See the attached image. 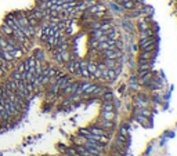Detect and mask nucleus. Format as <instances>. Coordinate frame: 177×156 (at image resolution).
Returning <instances> with one entry per match:
<instances>
[{
	"label": "nucleus",
	"mask_w": 177,
	"mask_h": 156,
	"mask_svg": "<svg viewBox=\"0 0 177 156\" xmlns=\"http://www.w3.org/2000/svg\"><path fill=\"white\" fill-rule=\"evenodd\" d=\"M101 108L102 111H114V104H112V101H102Z\"/></svg>",
	"instance_id": "dca6fc26"
},
{
	"label": "nucleus",
	"mask_w": 177,
	"mask_h": 156,
	"mask_svg": "<svg viewBox=\"0 0 177 156\" xmlns=\"http://www.w3.org/2000/svg\"><path fill=\"white\" fill-rule=\"evenodd\" d=\"M87 71H89L90 75H93V73L97 71V64L93 62V61H89L87 62Z\"/></svg>",
	"instance_id": "f3484780"
},
{
	"label": "nucleus",
	"mask_w": 177,
	"mask_h": 156,
	"mask_svg": "<svg viewBox=\"0 0 177 156\" xmlns=\"http://www.w3.org/2000/svg\"><path fill=\"white\" fill-rule=\"evenodd\" d=\"M101 98H102V101H112L114 100V94H112V91L107 90L104 94L101 95Z\"/></svg>",
	"instance_id": "6ab92c4d"
},
{
	"label": "nucleus",
	"mask_w": 177,
	"mask_h": 156,
	"mask_svg": "<svg viewBox=\"0 0 177 156\" xmlns=\"http://www.w3.org/2000/svg\"><path fill=\"white\" fill-rule=\"evenodd\" d=\"M61 53V58H62V62L66 64L71 59V51L69 50H64V51H60Z\"/></svg>",
	"instance_id": "2eb2a0df"
},
{
	"label": "nucleus",
	"mask_w": 177,
	"mask_h": 156,
	"mask_svg": "<svg viewBox=\"0 0 177 156\" xmlns=\"http://www.w3.org/2000/svg\"><path fill=\"white\" fill-rule=\"evenodd\" d=\"M15 71L20 72V73H24V72H25V65H24V62L20 64V65L17 66V69H15Z\"/></svg>",
	"instance_id": "bb28decb"
},
{
	"label": "nucleus",
	"mask_w": 177,
	"mask_h": 156,
	"mask_svg": "<svg viewBox=\"0 0 177 156\" xmlns=\"http://www.w3.org/2000/svg\"><path fill=\"white\" fill-rule=\"evenodd\" d=\"M0 33L3 35L4 37H8V36H12V29L8 26L7 24H3L2 28H0Z\"/></svg>",
	"instance_id": "0eeeda50"
},
{
	"label": "nucleus",
	"mask_w": 177,
	"mask_h": 156,
	"mask_svg": "<svg viewBox=\"0 0 177 156\" xmlns=\"http://www.w3.org/2000/svg\"><path fill=\"white\" fill-rule=\"evenodd\" d=\"M33 57H35V59H36V61H39V62H43L44 59H46V54H44V51H43V50H40V49L35 50Z\"/></svg>",
	"instance_id": "6e6552de"
},
{
	"label": "nucleus",
	"mask_w": 177,
	"mask_h": 156,
	"mask_svg": "<svg viewBox=\"0 0 177 156\" xmlns=\"http://www.w3.org/2000/svg\"><path fill=\"white\" fill-rule=\"evenodd\" d=\"M109 8H111L114 12H116V14H120V12H123L125 10L122 8L120 4H118L115 0H109Z\"/></svg>",
	"instance_id": "423d86ee"
},
{
	"label": "nucleus",
	"mask_w": 177,
	"mask_h": 156,
	"mask_svg": "<svg viewBox=\"0 0 177 156\" xmlns=\"http://www.w3.org/2000/svg\"><path fill=\"white\" fill-rule=\"evenodd\" d=\"M10 79H12V80H15V82H18V80H21L22 79V73L20 72H17V71H14L11 73V76H10Z\"/></svg>",
	"instance_id": "aec40b11"
},
{
	"label": "nucleus",
	"mask_w": 177,
	"mask_h": 156,
	"mask_svg": "<svg viewBox=\"0 0 177 156\" xmlns=\"http://www.w3.org/2000/svg\"><path fill=\"white\" fill-rule=\"evenodd\" d=\"M89 131L91 133V134H94V135H107V134H105V131H104V129H101V127H97V126L90 127Z\"/></svg>",
	"instance_id": "9d476101"
},
{
	"label": "nucleus",
	"mask_w": 177,
	"mask_h": 156,
	"mask_svg": "<svg viewBox=\"0 0 177 156\" xmlns=\"http://www.w3.org/2000/svg\"><path fill=\"white\" fill-rule=\"evenodd\" d=\"M125 91V86H120V87H119V93H123Z\"/></svg>",
	"instance_id": "c756f323"
},
{
	"label": "nucleus",
	"mask_w": 177,
	"mask_h": 156,
	"mask_svg": "<svg viewBox=\"0 0 177 156\" xmlns=\"http://www.w3.org/2000/svg\"><path fill=\"white\" fill-rule=\"evenodd\" d=\"M129 65H130V69H134V68H136V64H134L133 61H131V59H130V61H129Z\"/></svg>",
	"instance_id": "c85d7f7f"
},
{
	"label": "nucleus",
	"mask_w": 177,
	"mask_h": 156,
	"mask_svg": "<svg viewBox=\"0 0 177 156\" xmlns=\"http://www.w3.org/2000/svg\"><path fill=\"white\" fill-rule=\"evenodd\" d=\"M83 3L86 4V8H89V7H91V6L97 4V0H83Z\"/></svg>",
	"instance_id": "a878e982"
},
{
	"label": "nucleus",
	"mask_w": 177,
	"mask_h": 156,
	"mask_svg": "<svg viewBox=\"0 0 177 156\" xmlns=\"http://www.w3.org/2000/svg\"><path fill=\"white\" fill-rule=\"evenodd\" d=\"M54 59H56L58 64H64L62 62V58H61V53L57 51V50H54Z\"/></svg>",
	"instance_id": "393cba45"
},
{
	"label": "nucleus",
	"mask_w": 177,
	"mask_h": 156,
	"mask_svg": "<svg viewBox=\"0 0 177 156\" xmlns=\"http://www.w3.org/2000/svg\"><path fill=\"white\" fill-rule=\"evenodd\" d=\"M97 47H98V40H97V39H93V37H90L89 49H96V50H97Z\"/></svg>",
	"instance_id": "412c9836"
},
{
	"label": "nucleus",
	"mask_w": 177,
	"mask_h": 156,
	"mask_svg": "<svg viewBox=\"0 0 177 156\" xmlns=\"http://www.w3.org/2000/svg\"><path fill=\"white\" fill-rule=\"evenodd\" d=\"M155 47H156V42L148 44V46H145L143 50H141V51H154V50H155Z\"/></svg>",
	"instance_id": "5701e85b"
},
{
	"label": "nucleus",
	"mask_w": 177,
	"mask_h": 156,
	"mask_svg": "<svg viewBox=\"0 0 177 156\" xmlns=\"http://www.w3.org/2000/svg\"><path fill=\"white\" fill-rule=\"evenodd\" d=\"M107 90H108L107 87H104V86H98V84H97V87L94 88V91H93V94H94V95H100V97H101V95L104 94Z\"/></svg>",
	"instance_id": "ddd939ff"
},
{
	"label": "nucleus",
	"mask_w": 177,
	"mask_h": 156,
	"mask_svg": "<svg viewBox=\"0 0 177 156\" xmlns=\"http://www.w3.org/2000/svg\"><path fill=\"white\" fill-rule=\"evenodd\" d=\"M154 57H155V53L154 51H141L140 50V54H138V58L147 59V61H152Z\"/></svg>",
	"instance_id": "39448f33"
},
{
	"label": "nucleus",
	"mask_w": 177,
	"mask_h": 156,
	"mask_svg": "<svg viewBox=\"0 0 177 156\" xmlns=\"http://www.w3.org/2000/svg\"><path fill=\"white\" fill-rule=\"evenodd\" d=\"M138 36H140V39H143V37H150V36H154V29L152 28H147V29H144V31H141V32H138Z\"/></svg>",
	"instance_id": "9b49d317"
},
{
	"label": "nucleus",
	"mask_w": 177,
	"mask_h": 156,
	"mask_svg": "<svg viewBox=\"0 0 177 156\" xmlns=\"http://www.w3.org/2000/svg\"><path fill=\"white\" fill-rule=\"evenodd\" d=\"M3 86H4V88H6V90H8V91H12V93H15V91H17V82L12 80V79L6 80Z\"/></svg>",
	"instance_id": "20e7f679"
},
{
	"label": "nucleus",
	"mask_w": 177,
	"mask_h": 156,
	"mask_svg": "<svg viewBox=\"0 0 177 156\" xmlns=\"http://www.w3.org/2000/svg\"><path fill=\"white\" fill-rule=\"evenodd\" d=\"M101 129H114V120H102L101 125H100Z\"/></svg>",
	"instance_id": "4468645a"
},
{
	"label": "nucleus",
	"mask_w": 177,
	"mask_h": 156,
	"mask_svg": "<svg viewBox=\"0 0 177 156\" xmlns=\"http://www.w3.org/2000/svg\"><path fill=\"white\" fill-rule=\"evenodd\" d=\"M101 119L102 120H114L115 119V112L114 111H102Z\"/></svg>",
	"instance_id": "1a4fd4ad"
},
{
	"label": "nucleus",
	"mask_w": 177,
	"mask_h": 156,
	"mask_svg": "<svg viewBox=\"0 0 177 156\" xmlns=\"http://www.w3.org/2000/svg\"><path fill=\"white\" fill-rule=\"evenodd\" d=\"M120 25H122V29L126 31L127 35H133V32H134V25H133V22H131V20L127 17V15L125 17V20H122Z\"/></svg>",
	"instance_id": "f257e3e1"
},
{
	"label": "nucleus",
	"mask_w": 177,
	"mask_h": 156,
	"mask_svg": "<svg viewBox=\"0 0 177 156\" xmlns=\"http://www.w3.org/2000/svg\"><path fill=\"white\" fill-rule=\"evenodd\" d=\"M104 33L107 35L108 39H111V40H118V39H119V31L114 26V25H112V26L109 28L108 31H105Z\"/></svg>",
	"instance_id": "7ed1b4c3"
},
{
	"label": "nucleus",
	"mask_w": 177,
	"mask_h": 156,
	"mask_svg": "<svg viewBox=\"0 0 177 156\" xmlns=\"http://www.w3.org/2000/svg\"><path fill=\"white\" fill-rule=\"evenodd\" d=\"M138 44H131V51H138Z\"/></svg>",
	"instance_id": "cd10ccee"
},
{
	"label": "nucleus",
	"mask_w": 177,
	"mask_h": 156,
	"mask_svg": "<svg viewBox=\"0 0 177 156\" xmlns=\"http://www.w3.org/2000/svg\"><path fill=\"white\" fill-rule=\"evenodd\" d=\"M141 12H143V15H152L154 8L151 6H143L141 7Z\"/></svg>",
	"instance_id": "a211bd4d"
},
{
	"label": "nucleus",
	"mask_w": 177,
	"mask_h": 156,
	"mask_svg": "<svg viewBox=\"0 0 177 156\" xmlns=\"http://www.w3.org/2000/svg\"><path fill=\"white\" fill-rule=\"evenodd\" d=\"M101 35H104V32H102L101 29H90V37H93V39H98Z\"/></svg>",
	"instance_id": "f8f14e48"
},
{
	"label": "nucleus",
	"mask_w": 177,
	"mask_h": 156,
	"mask_svg": "<svg viewBox=\"0 0 177 156\" xmlns=\"http://www.w3.org/2000/svg\"><path fill=\"white\" fill-rule=\"evenodd\" d=\"M89 28H90V29H98V28H100V20L91 21L89 24Z\"/></svg>",
	"instance_id": "b1692460"
},
{
	"label": "nucleus",
	"mask_w": 177,
	"mask_h": 156,
	"mask_svg": "<svg viewBox=\"0 0 177 156\" xmlns=\"http://www.w3.org/2000/svg\"><path fill=\"white\" fill-rule=\"evenodd\" d=\"M123 47H125L123 40H120V39L115 40V49H116V50H123Z\"/></svg>",
	"instance_id": "4be33fe9"
},
{
	"label": "nucleus",
	"mask_w": 177,
	"mask_h": 156,
	"mask_svg": "<svg viewBox=\"0 0 177 156\" xmlns=\"http://www.w3.org/2000/svg\"><path fill=\"white\" fill-rule=\"evenodd\" d=\"M156 40H155V36H150V37H143V39H140L138 40V49L140 50H143L145 46H148V44H151V43H155Z\"/></svg>",
	"instance_id": "f03ea898"
}]
</instances>
